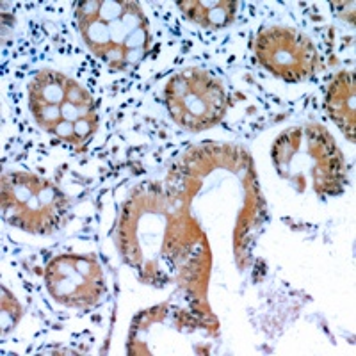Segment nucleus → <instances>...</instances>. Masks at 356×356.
<instances>
[{
	"instance_id": "f257e3e1",
	"label": "nucleus",
	"mask_w": 356,
	"mask_h": 356,
	"mask_svg": "<svg viewBox=\"0 0 356 356\" xmlns=\"http://www.w3.org/2000/svg\"><path fill=\"white\" fill-rule=\"evenodd\" d=\"M75 20L88 49L113 70L138 66L150 50V24L138 2L86 0L75 6Z\"/></svg>"
},
{
	"instance_id": "f03ea898",
	"label": "nucleus",
	"mask_w": 356,
	"mask_h": 356,
	"mask_svg": "<svg viewBox=\"0 0 356 356\" xmlns=\"http://www.w3.org/2000/svg\"><path fill=\"white\" fill-rule=\"evenodd\" d=\"M276 170L298 191L339 195L344 186V159L328 130L319 125L296 127L275 143Z\"/></svg>"
},
{
	"instance_id": "7ed1b4c3",
	"label": "nucleus",
	"mask_w": 356,
	"mask_h": 356,
	"mask_svg": "<svg viewBox=\"0 0 356 356\" xmlns=\"http://www.w3.org/2000/svg\"><path fill=\"white\" fill-rule=\"evenodd\" d=\"M29 107L41 129L73 146H84L98 129L93 97L54 70L36 73L29 86Z\"/></svg>"
},
{
	"instance_id": "20e7f679",
	"label": "nucleus",
	"mask_w": 356,
	"mask_h": 356,
	"mask_svg": "<svg viewBox=\"0 0 356 356\" xmlns=\"http://www.w3.org/2000/svg\"><path fill=\"white\" fill-rule=\"evenodd\" d=\"M66 200L50 180L31 173H8L2 178L4 219L31 234H47L65 219Z\"/></svg>"
},
{
	"instance_id": "39448f33",
	"label": "nucleus",
	"mask_w": 356,
	"mask_h": 356,
	"mask_svg": "<svg viewBox=\"0 0 356 356\" xmlns=\"http://www.w3.org/2000/svg\"><path fill=\"white\" fill-rule=\"evenodd\" d=\"M164 98L175 122L193 132L218 125L227 113L225 88L200 68L175 73L164 88Z\"/></svg>"
},
{
	"instance_id": "423d86ee",
	"label": "nucleus",
	"mask_w": 356,
	"mask_h": 356,
	"mask_svg": "<svg viewBox=\"0 0 356 356\" xmlns=\"http://www.w3.org/2000/svg\"><path fill=\"white\" fill-rule=\"evenodd\" d=\"M255 54L264 68L287 82L307 81L323 66L310 38L284 25L264 27L255 40Z\"/></svg>"
},
{
	"instance_id": "0eeeda50",
	"label": "nucleus",
	"mask_w": 356,
	"mask_h": 356,
	"mask_svg": "<svg viewBox=\"0 0 356 356\" xmlns=\"http://www.w3.org/2000/svg\"><path fill=\"white\" fill-rule=\"evenodd\" d=\"M47 289L57 303L73 308L95 305L104 294V273L93 255H61L47 267Z\"/></svg>"
},
{
	"instance_id": "6e6552de",
	"label": "nucleus",
	"mask_w": 356,
	"mask_h": 356,
	"mask_svg": "<svg viewBox=\"0 0 356 356\" xmlns=\"http://www.w3.org/2000/svg\"><path fill=\"white\" fill-rule=\"evenodd\" d=\"M355 107H356V91H355V73L340 72L332 81L326 93V111L330 118L339 125V129L355 141Z\"/></svg>"
},
{
	"instance_id": "1a4fd4ad",
	"label": "nucleus",
	"mask_w": 356,
	"mask_h": 356,
	"mask_svg": "<svg viewBox=\"0 0 356 356\" xmlns=\"http://www.w3.org/2000/svg\"><path fill=\"white\" fill-rule=\"evenodd\" d=\"M237 2L230 0H184L178 2V8L191 22L205 29H225L235 20Z\"/></svg>"
}]
</instances>
